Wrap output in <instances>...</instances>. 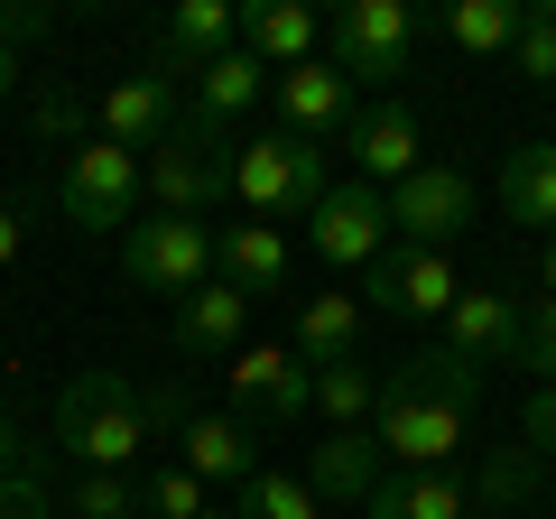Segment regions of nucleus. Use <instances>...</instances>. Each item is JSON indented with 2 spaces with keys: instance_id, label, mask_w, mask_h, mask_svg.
Returning <instances> with one entry per match:
<instances>
[{
  "instance_id": "8",
  "label": "nucleus",
  "mask_w": 556,
  "mask_h": 519,
  "mask_svg": "<svg viewBox=\"0 0 556 519\" xmlns=\"http://www.w3.org/2000/svg\"><path fill=\"white\" fill-rule=\"evenodd\" d=\"M455 298H464L455 251H408V241H390V251L362 269V306H390V316H417V325H445Z\"/></svg>"
},
{
  "instance_id": "40",
  "label": "nucleus",
  "mask_w": 556,
  "mask_h": 519,
  "mask_svg": "<svg viewBox=\"0 0 556 519\" xmlns=\"http://www.w3.org/2000/svg\"><path fill=\"white\" fill-rule=\"evenodd\" d=\"M10 93H20V47L0 38V102H10Z\"/></svg>"
},
{
  "instance_id": "3",
  "label": "nucleus",
  "mask_w": 556,
  "mask_h": 519,
  "mask_svg": "<svg viewBox=\"0 0 556 519\" xmlns=\"http://www.w3.org/2000/svg\"><path fill=\"white\" fill-rule=\"evenodd\" d=\"M139 195H149V214H186V223H204L214 204H232V130L186 102L177 130L139 159Z\"/></svg>"
},
{
  "instance_id": "14",
  "label": "nucleus",
  "mask_w": 556,
  "mask_h": 519,
  "mask_svg": "<svg viewBox=\"0 0 556 519\" xmlns=\"http://www.w3.org/2000/svg\"><path fill=\"white\" fill-rule=\"evenodd\" d=\"M519 334H529V306L510 298V288H464L455 306H445V353H464L482 371V362H519Z\"/></svg>"
},
{
  "instance_id": "41",
  "label": "nucleus",
  "mask_w": 556,
  "mask_h": 519,
  "mask_svg": "<svg viewBox=\"0 0 556 519\" xmlns=\"http://www.w3.org/2000/svg\"><path fill=\"white\" fill-rule=\"evenodd\" d=\"M538 288H547V306H556V241H547V260H538Z\"/></svg>"
},
{
  "instance_id": "36",
  "label": "nucleus",
  "mask_w": 556,
  "mask_h": 519,
  "mask_svg": "<svg viewBox=\"0 0 556 519\" xmlns=\"http://www.w3.org/2000/svg\"><path fill=\"white\" fill-rule=\"evenodd\" d=\"M519 436H529L538 464L556 455V390H529V408H519Z\"/></svg>"
},
{
  "instance_id": "1",
  "label": "nucleus",
  "mask_w": 556,
  "mask_h": 519,
  "mask_svg": "<svg viewBox=\"0 0 556 519\" xmlns=\"http://www.w3.org/2000/svg\"><path fill=\"white\" fill-rule=\"evenodd\" d=\"M482 400V371L464 353H445V343H427L417 362H399V371H380V455H390V473H455L464 455V418H473Z\"/></svg>"
},
{
  "instance_id": "28",
  "label": "nucleus",
  "mask_w": 556,
  "mask_h": 519,
  "mask_svg": "<svg viewBox=\"0 0 556 519\" xmlns=\"http://www.w3.org/2000/svg\"><path fill=\"white\" fill-rule=\"evenodd\" d=\"M232 519H325V501L306 492V473H269V464H260L232 492Z\"/></svg>"
},
{
  "instance_id": "29",
  "label": "nucleus",
  "mask_w": 556,
  "mask_h": 519,
  "mask_svg": "<svg viewBox=\"0 0 556 519\" xmlns=\"http://www.w3.org/2000/svg\"><path fill=\"white\" fill-rule=\"evenodd\" d=\"M56 519H139V482L130 473H75L56 492Z\"/></svg>"
},
{
  "instance_id": "7",
  "label": "nucleus",
  "mask_w": 556,
  "mask_h": 519,
  "mask_svg": "<svg viewBox=\"0 0 556 519\" xmlns=\"http://www.w3.org/2000/svg\"><path fill=\"white\" fill-rule=\"evenodd\" d=\"M130 204H139V149H121V140L93 130L56 177V214L75 232H130Z\"/></svg>"
},
{
  "instance_id": "30",
  "label": "nucleus",
  "mask_w": 556,
  "mask_h": 519,
  "mask_svg": "<svg viewBox=\"0 0 556 519\" xmlns=\"http://www.w3.org/2000/svg\"><path fill=\"white\" fill-rule=\"evenodd\" d=\"M464 492H473V510H510V501L538 492V455H529V445H510V455H482V473L464 482Z\"/></svg>"
},
{
  "instance_id": "10",
  "label": "nucleus",
  "mask_w": 556,
  "mask_h": 519,
  "mask_svg": "<svg viewBox=\"0 0 556 519\" xmlns=\"http://www.w3.org/2000/svg\"><path fill=\"white\" fill-rule=\"evenodd\" d=\"M473 223V177L464 167H417V177L390 186V232L408 241V251H455V232Z\"/></svg>"
},
{
  "instance_id": "22",
  "label": "nucleus",
  "mask_w": 556,
  "mask_h": 519,
  "mask_svg": "<svg viewBox=\"0 0 556 519\" xmlns=\"http://www.w3.org/2000/svg\"><path fill=\"white\" fill-rule=\"evenodd\" d=\"M501 214L556 241V140H529L501 159Z\"/></svg>"
},
{
  "instance_id": "19",
  "label": "nucleus",
  "mask_w": 556,
  "mask_h": 519,
  "mask_svg": "<svg viewBox=\"0 0 556 519\" xmlns=\"http://www.w3.org/2000/svg\"><path fill=\"white\" fill-rule=\"evenodd\" d=\"M232 47H241V10L232 0H186L177 20L159 28V65L167 75H204V65L232 56Z\"/></svg>"
},
{
  "instance_id": "34",
  "label": "nucleus",
  "mask_w": 556,
  "mask_h": 519,
  "mask_svg": "<svg viewBox=\"0 0 556 519\" xmlns=\"http://www.w3.org/2000/svg\"><path fill=\"white\" fill-rule=\"evenodd\" d=\"M519 362L538 371V390H556V306H547V298L529 306V334H519Z\"/></svg>"
},
{
  "instance_id": "9",
  "label": "nucleus",
  "mask_w": 556,
  "mask_h": 519,
  "mask_svg": "<svg viewBox=\"0 0 556 519\" xmlns=\"http://www.w3.org/2000/svg\"><path fill=\"white\" fill-rule=\"evenodd\" d=\"M232 400L251 427H288L316 408V362L298 353V343H241L232 353Z\"/></svg>"
},
{
  "instance_id": "27",
  "label": "nucleus",
  "mask_w": 556,
  "mask_h": 519,
  "mask_svg": "<svg viewBox=\"0 0 556 519\" xmlns=\"http://www.w3.org/2000/svg\"><path fill=\"white\" fill-rule=\"evenodd\" d=\"M316 408H325V418H334V427H371L380 418V371H371V362H325V371H316Z\"/></svg>"
},
{
  "instance_id": "31",
  "label": "nucleus",
  "mask_w": 556,
  "mask_h": 519,
  "mask_svg": "<svg viewBox=\"0 0 556 519\" xmlns=\"http://www.w3.org/2000/svg\"><path fill=\"white\" fill-rule=\"evenodd\" d=\"M214 501H204V482L186 473V464H167V473H139V519H204Z\"/></svg>"
},
{
  "instance_id": "21",
  "label": "nucleus",
  "mask_w": 556,
  "mask_h": 519,
  "mask_svg": "<svg viewBox=\"0 0 556 519\" xmlns=\"http://www.w3.org/2000/svg\"><path fill=\"white\" fill-rule=\"evenodd\" d=\"M362 519H473V492H464V473H380Z\"/></svg>"
},
{
  "instance_id": "12",
  "label": "nucleus",
  "mask_w": 556,
  "mask_h": 519,
  "mask_svg": "<svg viewBox=\"0 0 556 519\" xmlns=\"http://www.w3.org/2000/svg\"><path fill=\"white\" fill-rule=\"evenodd\" d=\"M343 140H353V177L380 186V195H390L399 177H417V167H427V130H417L408 102H362V112L343 121Z\"/></svg>"
},
{
  "instance_id": "26",
  "label": "nucleus",
  "mask_w": 556,
  "mask_h": 519,
  "mask_svg": "<svg viewBox=\"0 0 556 519\" xmlns=\"http://www.w3.org/2000/svg\"><path fill=\"white\" fill-rule=\"evenodd\" d=\"M519 28H529V0H455V10H445V38H455L464 56H510Z\"/></svg>"
},
{
  "instance_id": "39",
  "label": "nucleus",
  "mask_w": 556,
  "mask_h": 519,
  "mask_svg": "<svg viewBox=\"0 0 556 519\" xmlns=\"http://www.w3.org/2000/svg\"><path fill=\"white\" fill-rule=\"evenodd\" d=\"M20 232H28V223H20V204H0V269L20 260Z\"/></svg>"
},
{
  "instance_id": "13",
  "label": "nucleus",
  "mask_w": 556,
  "mask_h": 519,
  "mask_svg": "<svg viewBox=\"0 0 556 519\" xmlns=\"http://www.w3.org/2000/svg\"><path fill=\"white\" fill-rule=\"evenodd\" d=\"M177 112H186L177 75H167V65H149V75H121L112 93L93 102V130H102V140H121V149H159L167 130H177Z\"/></svg>"
},
{
  "instance_id": "15",
  "label": "nucleus",
  "mask_w": 556,
  "mask_h": 519,
  "mask_svg": "<svg viewBox=\"0 0 556 519\" xmlns=\"http://www.w3.org/2000/svg\"><path fill=\"white\" fill-rule=\"evenodd\" d=\"M380 473H390V455H380L371 427H334V436L306 455V492L334 501V510H362V501L380 492Z\"/></svg>"
},
{
  "instance_id": "24",
  "label": "nucleus",
  "mask_w": 556,
  "mask_h": 519,
  "mask_svg": "<svg viewBox=\"0 0 556 519\" xmlns=\"http://www.w3.org/2000/svg\"><path fill=\"white\" fill-rule=\"evenodd\" d=\"M362 316H371V306H362L353 288L306 298V306H298V353L316 362V371H325V362H353V353H362Z\"/></svg>"
},
{
  "instance_id": "23",
  "label": "nucleus",
  "mask_w": 556,
  "mask_h": 519,
  "mask_svg": "<svg viewBox=\"0 0 556 519\" xmlns=\"http://www.w3.org/2000/svg\"><path fill=\"white\" fill-rule=\"evenodd\" d=\"M241 325H251V298L232 279H204L195 298H177V343L186 353H241Z\"/></svg>"
},
{
  "instance_id": "2",
  "label": "nucleus",
  "mask_w": 556,
  "mask_h": 519,
  "mask_svg": "<svg viewBox=\"0 0 556 519\" xmlns=\"http://www.w3.org/2000/svg\"><path fill=\"white\" fill-rule=\"evenodd\" d=\"M56 445L75 455V473H130L149 445V390H130L121 371H75L56 400Z\"/></svg>"
},
{
  "instance_id": "18",
  "label": "nucleus",
  "mask_w": 556,
  "mask_h": 519,
  "mask_svg": "<svg viewBox=\"0 0 556 519\" xmlns=\"http://www.w3.org/2000/svg\"><path fill=\"white\" fill-rule=\"evenodd\" d=\"M316 47H325V20L306 10V0H251V10H241V56H260L269 75L306 65Z\"/></svg>"
},
{
  "instance_id": "38",
  "label": "nucleus",
  "mask_w": 556,
  "mask_h": 519,
  "mask_svg": "<svg viewBox=\"0 0 556 519\" xmlns=\"http://www.w3.org/2000/svg\"><path fill=\"white\" fill-rule=\"evenodd\" d=\"M10 473H28V436H20L10 418H0V482H10Z\"/></svg>"
},
{
  "instance_id": "4",
  "label": "nucleus",
  "mask_w": 556,
  "mask_h": 519,
  "mask_svg": "<svg viewBox=\"0 0 556 519\" xmlns=\"http://www.w3.org/2000/svg\"><path fill=\"white\" fill-rule=\"evenodd\" d=\"M325 149L298 140V130H251L232 140V204L251 223H288V214H316L325 204Z\"/></svg>"
},
{
  "instance_id": "32",
  "label": "nucleus",
  "mask_w": 556,
  "mask_h": 519,
  "mask_svg": "<svg viewBox=\"0 0 556 519\" xmlns=\"http://www.w3.org/2000/svg\"><path fill=\"white\" fill-rule=\"evenodd\" d=\"M510 65H519L529 84H556V0H529V28H519Z\"/></svg>"
},
{
  "instance_id": "5",
  "label": "nucleus",
  "mask_w": 556,
  "mask_h": 519,
  "mask_svg": "<svg viewBox=\"0 0 556 519\" xmlns=\"http://www.w3.org/2000/svg\"><path fill=\"white\" fill-rule=\"evenodd\" d=\"M325 65L343 84H399L417 65V20L399 0H343L325 20Z\"/></svg>"
},
{
  "instance_id": "37",
  "label": "nucleus",
  "mask_w": 556,
  "mask_h": 519,
  "mask_svg": "<svg viewBox=\"0 0 556 519\" xmlns=\"http://www.w3.org/2000/svg\"><path fill=\"white\" fill-rule=\"evenodd\" d=\"M56 20V10H28V0H0V38L20 47V38H38V28Z\"/></svg>"
},
{
  "instance_id": "25",
  "label": "nucleus",
  "mask_w": 556,
  "mask_h": 519,
  "mask_svg": "<svg viewBox=\"0 0 556 519\" xmlns=\"http://www.w3.org/2000/svg\"><path fill=\"white\" fill-rule=\"evenodd\" d=\"M260 93H269V65H260V56H241V47H232V56H214V65L195 75V93H186V102H195L204 121H223V130H232V121L251 112Z\"/></svg>"
},
{
  "instance_id": "33",
  "label": "nucleus",
  "mask_w": 556,
  "mask_h": 519,
  "mask_svg": "<svg viewBox=\"0 0 556 519\" xmlns=\"http://www.w3.org/2000/svg\"><path fill=\"white\" fill-rule=\"evenodd\" d=\"M38 140H93V102H84V93H65V84H47V93H38Z\"/></svg>"
},
{
  "instance_id": "20",
  "label": "nucleus",
  "mask_w": 556,
  "mask_h": 519,
  "mask_svg": "<svg viewBox=\"0 0 556 519\" xmlns=\"http://www.w3.org/2000/svg\"><path fill=\"white\" fill-rule=\"evenodd\" d=\"M177 455H186V473L195 482H251L260 473V445H251V418H186V436H177Z\"/></svg>"
},
{
  "instance_id": "11",
  "label": "nucleus",
  "mask_w": 556,
  "mask_h": 519,
  "mask_svg": "<svg viewBox=\"0 0 556 519\" xmlns=\"http://www.w3.org/2000/svg\"><path fill=\"white\" fill-rule=\"evenodd\" d=\"M306 223H316V251L334 260V269H353V279L390 251V195H380V186H362V177L325 186V204H316Z\"/></svg>"
},
{
  "instance_id": "6",
  "label": "nucleus",
  "mask_w": 556,
  "mask_h": 519,
  "mask_svg": "<svg viewBox=\"0 0 556 519\" xmlns=\"http://www.w3.org/2000/svg\"><path fill=\"white\" fill-rule=\"evenodd\" d=\"M121 269H130V288H149V298H195V288L214 279V223L139 214L130 232H121Z\"/></svg>"
},
{
  "instance_id": "16",
  "label": "nucleus",
  "mask_w": 556,
  "mask_h": 519,
  "mask_svg": "<svg viewBox=\"0 0 556 519\" xmlns=\"http://www.w3.org/2000/svg\"><path fill=\"white\" fill-rule=\"evenodd\" d=\"M269 93H278V121L298 130V140H334L343 121H353V84L334 75L325 56H306V65H288V75H269Z\"/></svg>"
},
{
  "instance_id": "17",
  "label": "nucleus",
  "mask_w": 556,
  "mask_h": 519,
  "mask_svg": "<svg viewBox=\"0 0 556 519\" xmlns=\"http://www.w3.org/2000/svg\"><path fill=\"white\" fill-rule=\"evenodd\" d=\"M288 260H298V251H288L278 223H251V214H241V223H223V232H214V279H232L251 306L288 288Z\"/></svg>"
},
{
  "instance_id": "35",
  "label": "nucleus",
  "mask_w": 556,
  "mask_h": 519,
  "mask_svg": "<svg viewBox=\"0 0 556 519\" xmlns=\"http://www.w3.org/2000/svg\"><path fill=\"white\" fill-rule=\"evenodd\" d=\"M0 519H56V492H47V473H38V464L0 482Z\"/></svg>"
},
{
  "instance_id": "42",
  "label": "nucleus",
  "mask_w": 556,
  "mask_h": 519,
  "mask_svg": "<svg viewBox=\"0 0 556 519\" xmlns=\"http://www.w3.org/2000/svg\"><path fill=\"white\" fill-rule=\"evenodd\" d=\"M204 519H232V510H204Z\"/></svg>"
}]
</instances>
